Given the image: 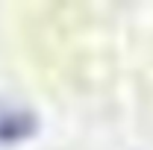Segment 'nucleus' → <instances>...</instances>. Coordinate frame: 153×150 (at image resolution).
<instances>
[{
    "mask_svg": "<svg viewBox=\"0 0 153 150\" xmlns=\"http://www.w3.org/2000/svg\"><path fill=\"white\" fill-rule=\"evenodd\" d=\"M33 130V115L27 112H6L0 115V138L3 141H18Z\"/></svg>",
    "mask_w": 153,
    "mask_h": 150,
    "instance_id": "1",
    "label": "nucleus"
}]
</instances>
